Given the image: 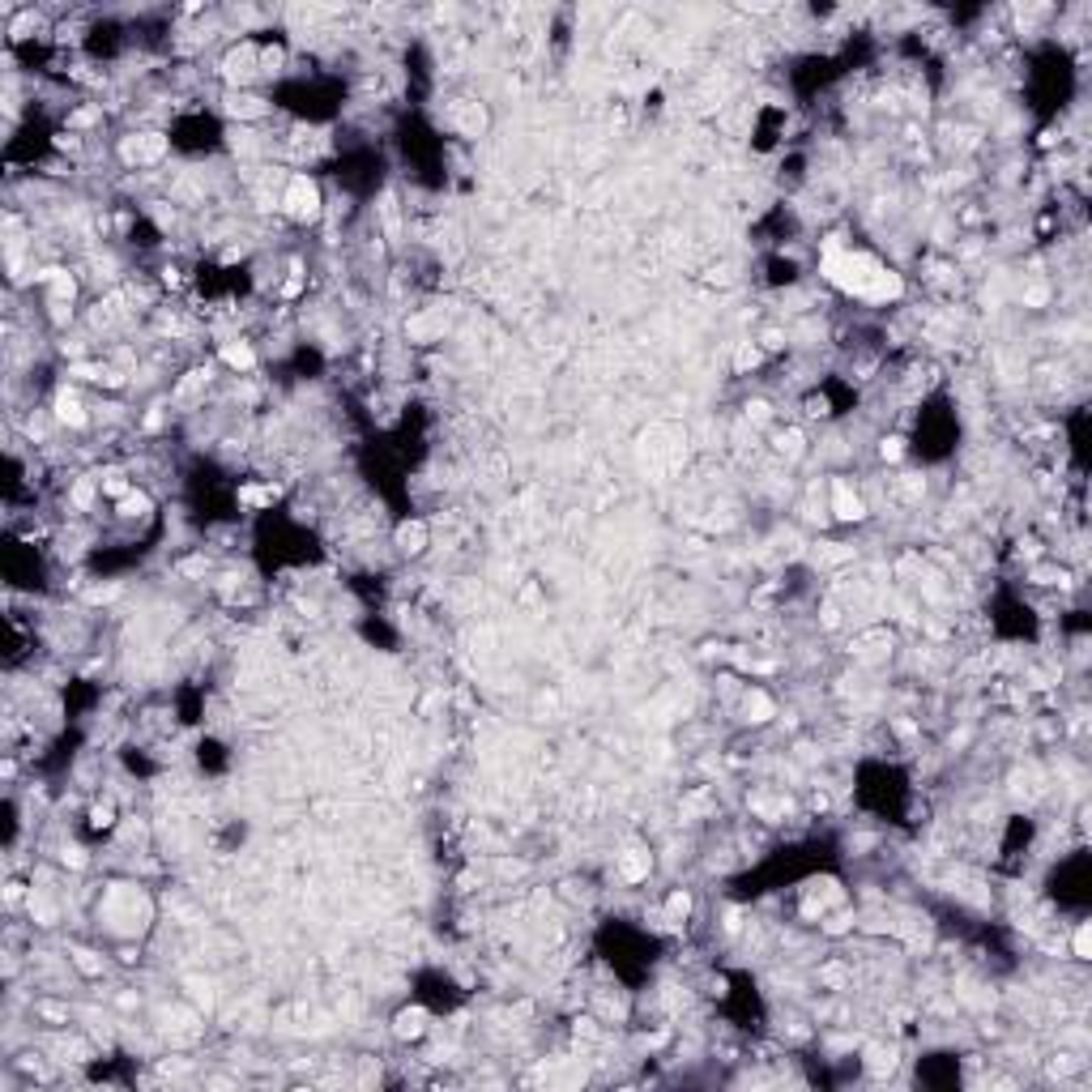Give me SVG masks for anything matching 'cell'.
<instances>
[{
	"label": "cell",
	"instance_id": "1",
	"mask_svg": "<svg viewBox=\"0 0 1092 1092\" xmlns=\"http://www.w3.org/2000/svg\"><path fill=\"white\" fill-rule=\"evenodd\" d=\"M282 210L295 218V222H316L320 218V188L307 175H295L287 188V197H282Z\"/></svg>",
	"mask_w": 1092,
	"mask_h": 1092
},
{
	"label": "cell",
	"instance_id": "2",
	"mask_svg": "<svg viewBox=\"0 0 1092 1092\" xmlns=\"http://www.w3.org/2000/svg\"><path fill=\"white\" fill-rule=\"evenodd\" d=\"M423 1032H427L423 1012H401V1016H397V1037H423Z\"/></svg>",
	"mask_w": 1092,
	"mask_h": 1092
}]
</instances>
